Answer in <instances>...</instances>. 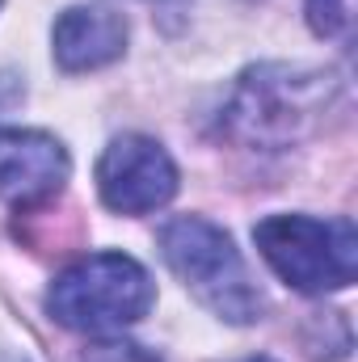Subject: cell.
Wrapping results in <instances>:
<instances>
[{"label": "cell", "mask_w": 358, "mask_h": 362, "mask_svg": "<svg viewBox=\"0 0 358 362\" xmlns=\"http://www.w3.org/2000/svg\"><path fill=\"white\" fill-rule=\"evenodd\" d=\"M333 76L291 64H262L249 68L224 105V135L249 148H287L295 144L329 105Z\"/></svg>", "instance_id": "6da1fadb"}, {"label": "cell", "mask_w": 358, "mask_h": 362, "mask_svg": "<svg viewBox=\"0 0 358 362\" xmlns=\"http://www.w3.org/2000/svg\"><path fill=\"white\" fill-rule=\"evenodd\" d=\"M156 303L152 274L127 253H93L68 266L47 291V312L89 337H114L139 325Z\"/></svg>", "instance_id": "7a4b0ae2"}, {"label": "cell", "mask_w": 358, "mask_h": 362, "mask_svg": "<svg viewBox=\"0 0 358 362\" xmlns=\"http://www.w3.org/2000/svg\"><path fill=\"white\" fill-rule=\"evenodd\" d=\"M161 253L169 270L185 282V291L219 320L228 325H253L262 316V295L245 270V257L236 253L232 236L215 228L202 215H181L165 223Z\"/></svg>", "instance_id": "3957f363"}, {"label": "cell", "mask_w": 358, "mask_h": 362, "mask_svg": "<svg viewBox=\"0 0 358 362\" xmlns=\"http://www.w3.org/2000/svg\"><path fill=\"white\" fill-rule=\"evenodd\" d=\"M253 240L270 270L304 295L342 291L358 274V232L350 219L270 215L253 228Z\"/></svg>", "instance_id": "277c9868"}, {"label": "cell", "mask_w": 358, "mask_h": 362, "mask_svg": "<svg viewBox=\"0 0 358 362\" xmlns=\"http://www.w3.org/2000/svg\"><path fill=\"white\" fill-rule=\"evenodd\" d=\"M97 194L118 215L161 211L178 194V165L156 139L118 135L97 160Z\"/></svg>", "instance_id": "5b68a950"}, {"label": "cell", "mask_w": 358, "mask_h": 362, "mask_svg": "<svg viewBox=\"0 0 358 362\" xmlns=\"http://www.w3.org/2000/svg\"><path fill=\"white\" fill-rule=\"evenodd\" d=\"M72 173V160L55 135L42 131H0V198L8 206H42L51 202Z\"/></svg>", "instance_id": "8992f818"}, {"label": "cell", "mask_w": 358, "mask_h": 362, "mask_svg": "<svg viewBox=\"0 0 358 362\" xmlns=\"http://www.w3.org/2000/svg\"><path fill=\"white\" fill-rule=\"evenodd\" d=\"M51 42H55V64L64 72H93L127 51V21L110 8L76 4L59 13Z\"/></svg>", "instance_id": "52a82bcc"}, {"label": "cell", "mask_w": 358, "mask_h": 362, "mask_svg": "<svg viewBox=\"0 0 358 362\" xmlns=\"http://www.w3.org/2000/svg\"><path fill=\"white\" fill-rule=\"evenodd\" d=\"M308 25L321 38H333L350 25V0H308Z\"/></svg>", "instance_id": "ba28073f"}, {"label": "cell", "mask_w": 358, "mask_h": 362, "mask_svg": "<svg viewBox=\"0 0 358 362\" xmlns=\"http://www.w3.org/2000/svg\"><path fill=\"white\" fill-rule=\"evenodd\" d=\"M89 362H156V358H148L139 346H97Z\"/></svg>", "instance_id": "9c48e42d"}, {"label": "cell", "mask_w": 358, "mask_h": 362, "mask_svg": "<svg viewBox=\"0 0 358 362\" xmlns=\"http://www.w3.org/2000/svg\"><path fill=\"white\" fill-rule=\"evenodd\" d=\"M249 362H270V358H249Z\"/></svg>", "instance_id": "30bf717a"}]
</instances>
